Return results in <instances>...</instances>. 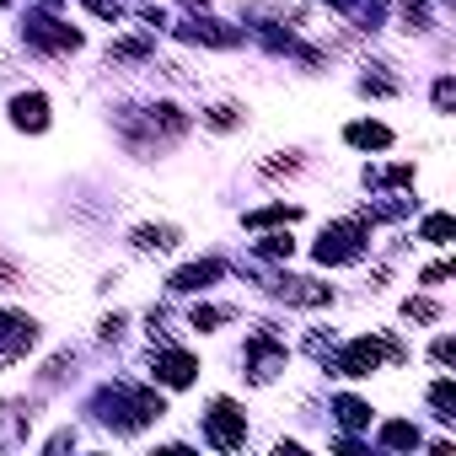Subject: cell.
I'll return each instance as SVG.
<instances>
[{
    "mask_svg": "<svg viewBox=\"0 0 456 456\" xmlns=\"http://www.w3.org/2000/svg\"><path fill=\"white\" fill-rule=\"evenodd\" d=\"M28 38H33L38 49H54V54L81 49V33H76V28H65V22H49V17H33V22H28Z\"/></svg>",
    "mask_w": 456,
    "mask_h": 456,
    "instance_id": "cell-8",
    "label": "cell"
},
{
    "mask_svg": "<svg viewBox=\"0 0 456 456\" xmlns=\"http://www.w3.org/2000/svg\"><path fill=\"white\" fill-rule=\"evenodd\" d=\"M445 274H451V269H445V264H429V269H424V285H440V280H445Z\"/></svg>",
    "mask_w": 456,
    "mask_h": 456,
    "instance_id": "cell-31",
    "label": "cell"
},
{
    "mask_svg": "<svg viewBox=\"0 0 456 456\" xmlns=\"http://www.w3.org/2000/svg\"><path fill=\"white\" fill-rule=\"evenodd\" d=\"M403 317H408V322H440V306L424 301V296H408V301H403Z\"/></svg>",
    "mask_w": 456,
    "mask_h": 456,
    "instance_id": "cell-20",
    "label": "cell"
},
{
    "mask_svg": "<svg viewBox=\"0 0 456 456\" xmlns=\"http://www.w3.org/2000/svg\"><path fill=\"white\" fill-rule=\"evenodd\" d=\"M403 28L408 33H424L429 28V6H424V0H403Z\"/></svg>",
    "mask_w": 456,
    "mask_h": 456,
    "instance_id": "cell-21",
    "label": "cell"
},
{
    "mask_svg": "<svg viewBox=\"0 0 456 456\" xmlns=\"http://www.w3.org/2000/svg\"><path fill=\"white\" fill-rule=\"evenodd\" d=\"M381 360H387V344H381V338H349V344L333 354V370H338V376H370Z\"/></svg>",
    "mask_w": 456,
    "mask_h": 456,
    "instance_id": "cell-4",
    "label": "cell"
},
{
    "mask_svg": "<svg viewBox=\"0 0 456 456\" xmlns=\"http://www.w3.org/2000/svg\"><path fill=\"white\" fill-rule=\"evenodd\" d=\"M365 242H370V232H365V215H354V220H338V225H328V232L317 237V264H354V258L365 253Z\"/></svg>",
    "mask_w": 456,
    "mask_h": 456,
    "instance_id": "cell-1",
    "label": "cell"
},
{
    "mask_svg": "<svg viewBox=\"0 0 456 456\" xmlns=\"http://www.w3.org/2000/svg\"><path fill=\"white\" fill-rule=\"evenodd\" d=\"M419 237H424V242H435V248H445V242L456 237V220H451V215H424Z\"/></svg>",
    "mask_w": 456,
    "mask_h": 456,
    "instance_id": "cell-16",
    "label": "cell"
},
{
    "mask_svg": "<svg viewBox=\"0 0 456 456\" xmlns=\"http://www.w3.org/2000/svg\"><path fill=\"white\" fill-rule=\"evenodd\" d=\"M248 365H253V381H274V376L285 370V349H280L269 333H253V344H248Z\"/></svg>",
    "mask_w": 456,
    "mask_h": 456,
    "instance_id": "cell-5",
    "label": "cell"
},
{
    "mask_svg": "<svg viewBox=\"0 0 456 456\" xmlns=\"http://www.w3.org/2000/svg\"><path fill=\"white\" fill-rule=\"evenodd\" d=\"M86 12H97L102 22H118V12H124V6H118V0H86Z\"/></svg>",
    "mask_w": 456,
    "mask_h": 456,
    "instance_id": "cell-28",
    "label": "cell"
},
{
    "mask_svg": "<svg viewBox=\"0 0 456 456\" xmlns=\"http://www.w3.org/2000/svg\"><path fill=\"white\" fill-rule=\"evenodd\" d=\"M220 274H225V264H220V258H204V264L177 269V274H172V290H177V296H193V290H209Z\"/></svg>",
    "mask_w": 456,
    "mask_h": 456,
    "instance_id": "cell-11",
    "label": "cell"
},
{
    "mask_svg": "<svg viewBox=\"0 0 456 456\" xmlns=\"http://www.w3.org/2000/svg\"><path fill=\"white\" fill-rule=\"evenodd\" d=\"M258 253H264V258H290V253H296V242H290V237H264V242H258Z\"/></svg>",
    "mask_w": 456,
    "mask_h": 456,
    "instance_id": "cell-25",
    "label": "cell"
},
{
    "mask_svg": "<svg viewBox=\"0 0 456 456\" xmlns=\"http://www.w3.org/2000/svg\"><path fill=\"white\" fill-rule=\"evenodd\" d=\"M344 140H349L354 151H387V145H392V129H387V124H349Z\"/></svg>",
    "mask_w": 456,
    "mask_h": 456,
    "instance_id": "cell-14",
    "label": "cell"
},
{
    "mask_svg": "<svg viewBox=\"0 0 456 456\" xmlns=\"http://www.w3.org/2000/svg\"><path fill=\"white\" fill-rule=\"evenodd\" d=\"M193 376H199L193 354H183V349H161L156 354V381L161 387H193Z\"/></svg>",
    "mask_w": 456,
    "mask_h": 456,
    "instance_id": "cell-10",
    "label": "cell"
},
{
    "mask_svg": "<svg viewBox=\"0 0 456 456\" xmlns=\"http://www.w3.org/2000/svg\"><path fill=\"white\" fill-rule=\"evenodd\" d=\"M296 167H301L296 156H285V161H264V177H290Z\"/></svg>",
    "mask_w": 456,
    "mask_h": 456,
    "instance_id": "cell-29",
    "label": "cell"
},
{
    "mask_svg": "<svg viewBox=\"0 0 456 456\" xmlns=\"http://www.w3.org/2000/svg\"><path fill=\"white\" fill-rule=\"evenodd\" d=\"M333 413H338V424H344V429H365V424H370V408H365L360 397H338V403H333Z\"/></svg>",
    "mask_w": 456,
    "mask_h": 456,
    "instance_id": "cell-17",
    "label": "cell"
},
{
    "mask_svg": "<svg viewBox=\"0 0 456 456\" xmlns=\"http://www.w3.org/2000/svg\"><path fill=\"white\" fill-rule=\"evenodd\" d=\"M33 403L28 397H12V403H0V445H17V440H28V429H33Z\"/></svg>",
    "mask_w": 456,
    "mask_h": 456,
    "instance_id": "cell-7",
    "label": "cell"
},
{
    "mask_svg": "<svg viewBox=\"0 0 456 456\" xmlns=\"http://www.w3.org/2000/svg\"><path fill=\"white\" fill-rule=\"evenodd\" d=\"M33 344H38V322H33V317H22V312H0V370L17 365Z\"/></svg>",
    "mask_w": 456,
    "mask_h": 456,
    "instance_id": "cell-3",
    "label": "cell"
},
{
    "mask_svg": "<svg viewBox=\"0 0 456 456\" xmlns=\"http://www.w3.org/2000/svg\"><path fill=\"white\" fill-rule=\"evenodd\" d=\"M360 92H365V97H392V92H397V81H387V76H365V81H360Z\"/></svg>",
    "mask_w": 456,
    "mask_h": 456,
    "instance_id": "cell-26",
    "label": "cell"
},
{
    "mask_svg": "<svg viewBox=\"0 0 456 456\" xmlns=\"http://www.w3.org/2000/svg\"><path fill=\"white\" fill-rule=\"evenodd\" d=\"M296 215H301V209H296V204H274V209H253V215H248V225H280V220H285V225H290V220H296Z\"/></svg>",
    "mask_w": 456,
    "mask_h": 456,
    "instance_id": "cell-19",
    "label": "cell"
},
{
    "mask_svg": "<svg viewBox=\"0 0 456 456\" xmlns=\"http://www.w3.org/2000/svg\"><path fill=\"white\" fill-rule=\"evenodd\" d=\"M0 6H12V0H0Z\"/></svg>",
    "mask_w": 456,
    "mask_h": 456,
    "instance_id": "cell-33",
    "label": "cell"
},
{
    "mask_svg": "<svg viewBox=\"0 0 456 456\" xmlns=\"http://www.w3.org/2000/svg\"><path fill=\"white\" fill-rule=\"evenodd\" d=\"M429 408H435V419L451 424V419H456V387H451V381H435V387H429Z\"/></svg>",
    "mask_w": 456,
    "mask_h": 456,
    "instance_id": "cell-18",
    "label": "cell"
},
{
    "mask_svg": "<svg viewBox=\"0 0 456 456\" xmlns=\"http://www.w3.org/2000/svg\"><path fill=\"white\" fill-rule=\"evenodd\" d=\"M108 54H113V60H145V54H151V38H124V44H113Z\"/></svg>",
    "mask_w": 456,
    "mask_h": 456,
    "instance_id": "cell-23",
    "label": "cell"
},
{
    "mask_svg": "<svg viewBox=\"0 0 456 456\" xmlns=\"http://www.w3.org/2000/svg\"><path fill=\"white\" fill-rule=\"evenodd\" d=\"M12 124L28 129V134H44V129H49V97H44V92H22V97H12Z\"/></svg>",
    "mask_w": 456,
    "mask_h": 456,
    "instance_id": "cell-9",
    "label": "cell"
},
{
    "mask_svg": "<svg viewBox=\"0 0 456 456\" xmlns=\"http://www.w3.org/2000/svg\"><path fill=\"white\" fill-rule=\"evenodd\" d=\"M183 242V232H177V225H140V232H134V253H172Z\"/></svg>",
    "mask_w": 456,
    "mask_h": 456,
    "instance_id": "cell-13",
    "label": "cell"
},
{
    "mask_svg": "<svg viewBox=\"0 0 456 456\" xmlns=\"http://www.w3.org/2000/svg\"><path fill=\"white\" fill-rule=\"evenodd\" d=\"M451 108H456V81L440 76V81H435V113H451Z\"/></svg>",
    "mask_w": 456,
    "mask_h": 456,
    "instance_id": "cell-24",
    "label": "cell"
},
{
    "mask_svg": "<svg viewBox=\"0 0 456 456\" xmlns=\"http://www.w3.org/2000/svg\"><path fill=\"white\" fill-rule=\"evenodd\" d=\"M70 445H76V429H65V435H54V440H49V451H70Z\"/></svg>",
    "mask_w": 456,
    "mask_h": 456,
    "instance_id": "cell-32",
    "label": "cell"
},
{
    "mask_svg": "<svg viewBox=\"0 0 456 456\" xmlns=\"http://www.w3.org/2000/svg\"><path fill=\"white\" fill-rule=\"evenodd\" d=\"M220 322H232V306H193V328H220Z\"/></svg>",
    "mask_w": 456,
    "mask_h": 456,
    "instance_id": "cell-22",
    "label": "cell"
},
{
    "mask_svg": "<svg viewBox=\"0 0 456 456\" xmlns=\"http://www.w3.org/2000/svg\"><path fill=\"white\" fill-rule=\"evenodd\" d=\"M269 290H274V296H285L290 306H328V301H333V290H328V285H317V280H274Z\"/></svg>",
    "mask_w": 456,
    "mask_h": 456,
    "instance_id": "cell-12",
    "label": "cell"
},
{
    "mask_svg": "<svg viewBox=\"0 0 456 456\" xmlns=\"http://www.w3.org/2000/svg\"><path fill=\"white\" fill-rule=\"evenodd\" d=\"M177 33H183L188 44H215V49H232V44H242V33H237V28H225V22H215V17H188Z\"/></svg>",
    "mask_w": 456,
    "mask_h": 456,
    "instance_id": "cell-6",
    "label": "cell"
},
{
    "mask_svg": "<svg viewBox=\"0 0 456 456\" xmlns=\"http://www.w3.org/2000/svg\"><path fill=\"white\" fill-rule=\"evenodd\" d=\"M204 435H209L215 451H242V440H248V419H242V408H237L232 397H215L209 413H204Z\"/></svg>",
    "mask_w": 456,
    "mask_h": 456,
    "instance_id": "cell-2",
    "label": "cell"
},
{
    "mask_svg": "<svg viewBox=\"0 0 456 456\" xmlns=\"http://www.w3.org/2000/svg\"><path fill=\"white\" fill-rule=\"evenodd\" d=\"M429 354H435L440 365H451V354H456V344H451V338H435V349H429Z\"/></svg>",
    "mask_w": 456,
    "mask_h": 456,
    "instance_id": "cell-30",
    "label": "cell"
},
{
    "mask_svg": "<svg viewBox=\"0 0 456 456\" xmlns=\"http://www.w3.org/2000/svg\"><path fill=\"white\" fill-rule=\"evenodd\" d=\"M209 129H237V108H209Z\"/></svg>",
    "mask_w": 456,
    "mask_h": 456,
    "instance_id": "cell-27",
    "label": "cell"
},
{
    "mask_svg": "<svg viewBox=\"0 0 456 456\" xmlns=\"http://www.w3.org/2000/svg\"><path fill=\"white\" fill-rule=\"evenodd\" d=\"M381 445H387V451H413V445H419V429H413L408 419H387V424H381Z\"/></svg>",
    "mask_w": 456,
    "mask_h": 456,
    "instance_id": "cell-15",
    "label": "cell"
}]
</instances>
